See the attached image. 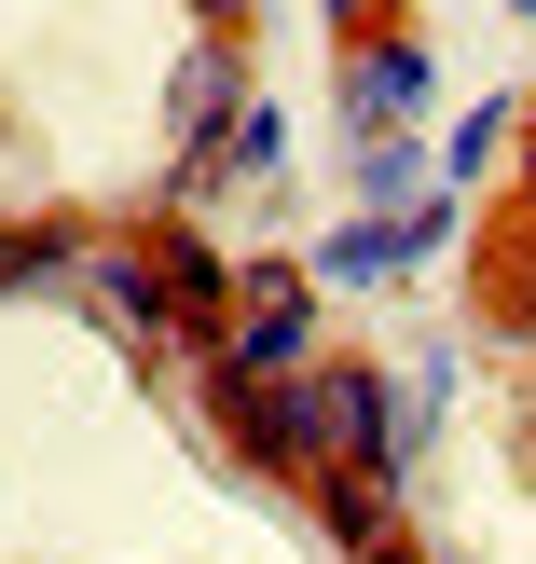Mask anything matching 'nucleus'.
I'll return each instance as SVG.
<instances>
[{"label":"nucleus","instance_id":"6","mask_svg":"<svg viewBox=\"0 0 536 564\" xmlns=\"http://www.w3.org/2000/svg\"><path fill=\"white\" fill-rule=\"evenodd\" d=\"M207 14H234V0H207Z\"/></svg>","mask_w":536,"mask_h":564},{"label":"nucleus","instance_id":"2","mask_svg":"<svg viewBox=\"0 0 536 564\" xmlns=\"http://www.w3.org/2000/svg\"><path fill=\"white\" fill-rule=\"evenodd\" d=\"M303 345H317V290L303 275H248L234 317H220V386H289Z\"/></svg>","mask_w":536,"mask_h":564},{"label":"nucleus","instance_id":"4","mask_svg":"<svg viewBox=\"0 0 536 564\" xmlns=\"http://www.w3.org/2000/svg\"><path fill=\"white\" fill-rule=\"evenodd\" d=\"M413 110H427V55H413V42H385V55H358V69H344V124H358V152H400Z\"/></svg>","mask_w":536,"mask_h":564},{"label":"nucleus","instance_id":"1","mask_svg":"<svg viewBox=\"0 0 536 564\" xmlns=\"http://www.w3.org/2000/svg\"><path fill=\"white\" fill-rule=\"evenodd\" d=\"M289 400H303V441H317V455H344L358 482H372V468H400V455H413V413L385 400V372H303Z\"/></svg>","mask_w":536,"mask_h":564},{"label":"nucleus","instance_id":"3","mask_svg":"<svg viewBox=\"0 0 536 564\" xmlns=\"http://www.w3.org/2000/svg\"><path fill=\"white\" fill-rule=\"evenodd\" d=\"M234 110H248V97H234V55H220V42H193L179 69H165V152H179V165H207Z\"/></svg>","mask_w":536,"mask_h":564},{"label":"nucleus","instance_id":"5","mask_svg":"<svg viewBox=\"0 0 536 564\" xmlns=\"http://www.w3.org/2000/svg\"><path fill=\"white\" fill-rule=\"evenodd\" d=\"M330 551H344V564H413V551H400V523H385V496L358 482V468L330 482Z\"/></svg>","mask_w":536,"mask_h":564},{"label":"nucleus","instance_id":"7","mask_svg":"<svg viewBox=\"0 0 536 564\" xmlns=\"http://www.w3.org/2000/svg\"><path fill=\"white\" fill-rule=\"evenodd\" d=\"M344 14H358V0H344Z\"/></svg>","mask_w":536,"mask_h":564}]
</instances>
